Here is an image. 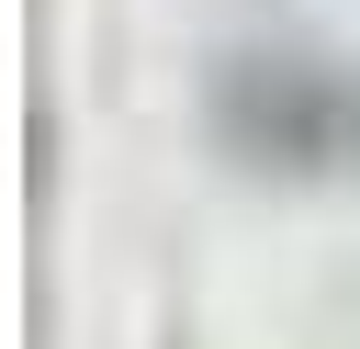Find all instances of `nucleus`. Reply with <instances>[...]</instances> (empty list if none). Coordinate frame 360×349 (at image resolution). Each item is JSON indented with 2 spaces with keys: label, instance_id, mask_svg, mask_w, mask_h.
<instances>
[{
  "label": "nucleus",
  "instance_id": "nucleus-1",
  "mask_svg": "<svg viewBox=\"0 0 360 349\" xmlns=\"http://www.w3.org/2000/svg\"><path fill=\"white\" fill-rule=\"evenodd\" d=\"M214 135L248 169L349 180L360 169V68H338V56H225L214 68Z\"/></svg>",
  "mask_w": 360,
  "mask_h": 349
}]
</instances>
